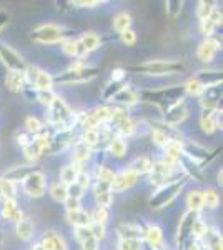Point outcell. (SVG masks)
<instances>
[{
  "instance_id": "obj_42",
  "label": "cell",
  "mask_w": 223,
  "mask_h": 250,
  "mask_svg": "<svg viewBox=\"0 0 223 250\" xmlns=\"http://www.w3.org/2000/svg\"><path fill=\"white\" fill-rule=\"evenodd\" d=\"M213 3L212 2H198V7H197V17L198 20H205L210 17V14L213 12Z\"/></svg>"
},
{
  "instance_id": "obj_44",
  "label": "cell",
  "mask_w": 223,
  "mask_h": 250,
  "mask_svg": "<svg viewBox=\"0 0 223 250\" xmlns=\"http://www.w3.org/2000/svg\"><path fill=\"white\" fill-rule=\"evenodd\" d=\"M182 9H183V2H180V0H170V2H167V14L172 19H177L180 15Z\"/></svg>"
},
{
  "instance_id": "obj_17",
  "label": "cell",
  "mask_w": 223,
  "mask_h": 250,
  "mask_svg": "<svg viewBox=\"0 0 223 250\" xmlns=\"http://www.w3.org/2000/svg\"><path fill=\"white\" fill-rule=\"evenodd\" d=\"M23 217V212L20 210L17 200H10V199H3L2 204V219L9 220V222H17Z\"/></svg>"
},
{
  "instance_id": "obj_36",
  "label": "cell",
  "mask_w": 223,
  "mask_h": 250,
  "mask_svg": "<svg viewBox=\"0 0 223 250\" xmlns=\"http://www.w3.org/2000/svg\"><path fill=\"white\" fill-rule=\"evenodd\" d=\"M0 188H2L3 199L17 200V188H15V182H10L7 179H0Z\"/></svg>"
},
{
  "instance_id": "obj_56",
  "label": "cell",
  "mask_w": 223,
  "mask_h": 250,
  "mask_svg": "<svg viewBox=\"0 0 223 250\" xmlns=\"http://www.w3.org/2000/svg\"><path fill=\"white\" fill-rule=\"evenodd\" d=\"M74 5H80V9H93L95 5H100V2H75Z\"/></svg>"
},
{
  "instance_id": "obj_11",
  "label": "cell",
  "mask_w": 223,
  "mask_h": 250,
  "mask_svg": "<svg viewBox=\"0 0 223 250\" xmlns=\"http://www.w3.org/2000/svg\"><path fill=\"white\" fill-rule=\"evenodd\" d=\"M186 117H188V110H186L185 102H183V99H182V100H178V102L173 104V105L165 112L163 122L167 124L168 127H175V125H180L182 122H183Z\"/></svg>"
},
{
  "instance_id": "obj_24",
  "label": "cell",
  "mask_w": 223,
  "mask_h": 250,
  "mask_svg": "<svg viewBox=\"0 0 223 250\" xmlns=\"http://www.w3.org/2000/svg\"><path fill=\"white\" fill-rule=\"evenodd\" d=\"M80 43H82L83 48L87 50V54H90V52H95L100 48V37L92 30L83 32L82 37H80Z\"/></svg>"
},
{
  "instance_id": "obj_40",
  "label": "cell",
  "mask_w": 223,
  "mask_h": 250,
  "mask_svg": "<svg viewBox=\"0 0 223 250\" xmlns=\"http://www.w3.org/2000/svg\"><path fill=\"white\" fill-rule=\"evenodd\" d=\"M42 122L37 119V117H27L25 120V132L28 135H37L39 132H42Z\"/></svg>"
},
{
  "instance_id": "obj_38",
  "label": "cell",
  "mask_w": 223,
  "mask_h": 250,
  "mask_svg": "<svg viewBox=\"0 0 223 250\" xmlns=\"http://www.w3.org/2000/svg\"><path fill=\"white\" fill-rule=\"evenodd\" d=\"M108 219H110V208L107 207H97L95 212L92 213V222L100 225H107Z\"/></svg>"
},
{
  "instance_id": "obj_35",
  "label": "cell",
  "mask_w": 223,
  "mask_h": 250,
  "mask_svg": "<svg viewBox=\"0 0 223 250\" xmlns=\"http://www.w3.org/2000/svg\"><path fill=\"white\" fill-rule=\"evenodd\" d=\"M95 177L99 182H103L108 185H112L113 180H115V173H113V170H110L108 167H105V165H99V167H97Z\"/></svg>"
},
{
  "instance_id": "obj_21",
  "label": "cell",
  "mask_w": 223,
  "mask_h": 250,
  "mask_svg": "<svg viewBox=\"0 0 223 250\" xmlns=\"http://www.w3.org/2000/svg\"><path fill=\"white\" fill-rule=\"evenodd\" d=\"M35 168L32 165H17V167H12L10 170H7L3 173V179L10 180V182H19V180H23L27 175H30Z\"/></svg>"
},
{
  "instance_id": "obj_31",
  "label": "cell",
  "mask_w": 223,
  "mask_h": 250,
  "mask_svg": "<svg viewBox=\"0 0 223 250\" xmlns=\"http://www.w3.org/2000/svg\"><path fill=\"white\" fill-rule=\"evenodd\" d=\"M50 197L55 200V202H59V204H63L67 200V197H68V193H67V187L63 185L62 182H55V184H52V187H50Z\"/></svg>"
},
{
  "instance_id": "obj_29",
  "label": "cell",
  "mask_w": 223,
  "mask_h": 250,
  "mask_svg": "<svg viewBox=\"0 0 223 250\" xmlns=\"http://www.w3.org/2000/svg\"><path fill=\"white\" fill-rule=\"evenodd\" d=\"M186 205H188L190 212L198 213L203 208V204H202V192L200 190H190L188 195H186Z\"/></svg>"
},
{
  "instance_id": "obj_47",
  "label": "cell",
  "mask_w": 223,
  "mask_h": 250,
  "mask_svg": "<svg viewBox=\"0 0 223 250\" xmlns=\"http://www.w3.org/2000/svg\"><path fill=\"white\" fill-rule=\"evenodd\" d=\"M75 239H77V242L79 244H82V242H85L87 239H90V237H93L92 235V230H90V225L88 227H75Z\"/></svg>"
},
{
  "instance_id": "obj_10",
  "label": "cell",
  "mask_w": 223,
  "mask_h": 250,
  "mask_svg": "<svg viewBox=\"0 0 223 250\" xmlns=\"http://www.w3.org/2000/svg\"><path fill=\"white\" fill-rule=\"evenodd\" d=\"M218 50H220V42L213 37H208L198 45L197 57L202 63H212Z\"/></svg>"
},
{
  "instance_id": "obj_53",
  "label": "cell",
  "mask_w": 223,
  "mask_h": 250,
  "mask_svg": "<svg viewBox=\"0 0 223 250\" xmlns=\"http://www.w3.org/2000/svg\"><path fill=\"white\" fill-rule=\"evenodd\" d=\"M125 75H127V72H125L123 68H113L112 75H110V80H112V82L122 83V80L125 79Z\"/></svg>"
},
{
  "instance_id": "obj_48",
  "label": "cell",
  "mask_w": 223,
  "mask_h": 250,
  "mask_svg": "<svg viewBox=\"0 0 223 250\" xmlns=\"http://www.w3.org/2000/svg\"><path fill=\"white\" fill-rule=\"evenodd\" d=\"M215 29H217V25H215V23H213L210 19L200 20V30H202V34H203L206 39L212 37L213 32H215Z\"/></svg>"
},
{
  "instance_id": "obj_55",
  "label": "cell",
  "mask_w": 223,
  "mask_h": 250,
  "mask_svg": "<svg viewBox=\"0 0 223 250\" xmlns=\"http://www.w3.org/2000/svg\"><path fill=\"white\" fill-rule=\"evenodd\" d=\"M63 205H65L67 212H72V210H79L80 208V200L77 199H72V197H67V200L63 202Z\"/></svg>"
},
{
  "instance_id": "obj_26",
  "label": "cell",
  "mask_w": 223,
  "mask_h": 250,
  "mask_svg": "<svg viewBox=\"0 0 223 250\" xmlns=\"http://www.w3.org/2000/svg\"><path fill=\"white\" fill-rule=\"evenodd\" d=\"M202 204H203V208H206V210H215L220 205V195L213 188H206V190L202 192Z\"/></svg>"
},
{
  "instance_id": "obj_33",
  "label": "cell",
  "mask_w": 223,
  "mask_h": 250,
  "mask_svg": "<svg viewBox=\"0 0 223 250\" xmlns=\"http://www.w3.org/2000/svg\"><path fill=\"white\" fill-rule=\"evenodd\" d=\"M75 179H77V168L74 165H65V167H62V170H60V182L65 185V187L75 184Z\"/></svg>"
},
{
  "instance_id": "obj_41",
  "label": "cell",
  "mask_w": 223,
  "mask_h": 250,
  "mask_svg": "<svg viewBox=\"0 0 223 250\" xmlns=\"http://www.w3.org/2000/svg\"><path fill=\"white\" fill-rule=\"evenodd\" d=\"M95 199H97V204H99V207L110 208V205L113 204V193H112V190L95 192Z\"/></svg>"
},
{
  "instance_id": "obj_54",
  "label": "cell",
  "mask_w": 223,
  "mask_h": 250,
  "mask_svg": "<svg viewBox=\"0 0 223 250\" xmlns=\"http://www.w3.org/2000/svg\"><path fill=\"white\" fill-rule=\"evenodd\" d=\"M80 245H82V250H99V240L95 237H90V239L82 242Z\"/></svg>"
},
{
  "instance_id": "obj_51",
  "label": "cell",
  "mask_w": 223,
  "mask_h": 250,
  "mask_svg": "<svg viewBox=\"0 0 223 250\" xmlns=\"http://www.w3.org/2000/svg\"><path fill=\"white\" fill-rule=\"evenodd\" d=\"M83 190H85V188L80 187L79 184H72V185H68V187H67L68 197H72V199H77V200H80L83 197Z\"/></svg>"
},
{
  "instance_id": "obj_2",
  "label": "cell",
  "mask_w": 223,
  "mask_h": 250,
  "mask_svg": "<svg viewBox=\"0 0 223 250\" xmlns=\"http://www.w3.org/2000/svg\"><path fill=\"white\" fill-rule=\"evenodd\" d=\"M133 70L142 72L143 75H152V77H162V75H173L183 70V65L177 60H148L135 67Z\"/></svg>"
},
{
  "instance_id": "obj_19",
  "label": "cell",
  "mask_w": 223,
  "mask_h": 250,
  "mask_svg": "<svg viewBox=\"0 0 223 250\" xmlns=\"http://www.w3.org/2000/svg\"><path fill=\"white\" fill-rule=\"evenodd\" d=\"M117 233H119L120 239H142L143 229L139 224H133V222H123V224H119Z\"/></svg>"
},
{
  "instance_id": "obj_4",
  "label": "cell",
  "mask_w": 223,
  "mask_h": 250,
  "mask_svg": "<svg viewBox=\"0 0 223 250\" xmlns=\"http://www.w3.org/2000/svg\"><path fill=\"white\" fill-rule=\"evenodd\" d=\"M22 188L23 193L30 199H42L45 195V188H47V180H45V173L40 170H34L30 175H27L22 180Z\"/></svg>"
},
{
  "instance_id": "obj_22",
  "label": "cell",
  "mask_w": 223,
  "mask_h": 250,
  "mask_svg": "<svg viewBox=\"0 0 223 250\" xmlns=\"http://www.w3.org/2000/svg\"><path fill=\"white\" fill-rule=\"evenodd\" d=\"M67 220L74 227H88L92 224V215L88 212L82 210V208H79V210L67 212Z\"/></svg>"
},
{
  "instance_id": "obj_9",
  "label": "cell",
  "mask_w": 223,
  "mask_h": 250,
  "mask_svg": "<svg viewBox=\"0 0 223 250\" xmlns=\"http://www.w3.org/2000/svg\"><path fill=\"white\" fill-rule=\"evenodd\" d=\"M200 127L205 134H213L215 130L222 128V115L217 108H203L200 115Z\"/></svg>"
},
{
  "instance_id": "obj_34",
  "label": "cell",
  "mask_w": 223,
  "mask_h": 250,
  "mask_svg": "<svg viewBox=\"0 0 223 250\" xmlns=\"http://www.w3.org/2000/svg\"><path fill=\"white\" fill-rule=\"evenodd\" d=\"M183 92H186V94L192 95V97H202V95H203V92H205V87L202 85V83L198 82L195 77H192L183 85Z\"/></svg>"
},
{
  "instance_id": "obj_45",
  "label": "cell",
  "mask_w": 223,
  "mask_h": 250,
  "mask_svg": "<svg viewBox=\"0 0 223 250\" xmlns=\"http://www.w3.org/2000/svg\"><path fill=\"white\" fill-rule=\"evenodd\" d=\"M120 40L125 47H132V45H135V42H137V34L132 29H128L120 34Z\"/></svg>"
},
{
  "instance_id": "obj_39",
  "label": "cell",
  "mask_w": 223,
  "mask_h": 250,
  "mask_svg": "<svg viewBox=\"0 0 223 250\" xmlns=\"http://www.w3.org/2000/svg\"><path fill=\"white\" fill-rule=\"evenodd\" d=\"M23 154H25L27 160H30V162H37L40 157H42V148H40L39 145L32 140V144L23 148Z\"/></svg>"
},
{
  "instance_id": "obj_12",
  "label": "cell",
  "mask_w": 223,
  "mask_h": 250,
  "mask_svg": "<svg viewBox=\"0 0 223 250\" xmlns=\"http://www.w3.org/2000/svg\"><path fill=\"white\" fill-rule=\"evenodd\" d=\"M198 213L195 212H186L183 213V217L180 219V224H178V230H177V244L178 245H183L186 240L192 237V229L193 224H195Z\"/></svg>"
},
{
  "instance_id": "obj_15",
  "label": "cell",
  "mask_w": 223,
  "mask_h": 250,
  "mask_svg": "<svg viewBox=\"0 0 223 250\" xmlns=\"http://www.w3.org/2000/svg\"><path fill=\"white\" fill-rule=\"evenodd\" d=\"M40 245L43 247V250H68L65 239H63L59 232H54V230H48L43 233L42 240H40Z\"/></svg>"
},
{
  "instance_id": "obj_37",
  "label": "cell",
  "mask_w": 223,
  "mask_h": 250,
  "mask_svg": "<svg viewBox=\"0 0 223 250\" xmlns=\"http://www.w3.org/2000/svg\"><path fill=\"white\" fill-rule=\"evenodd\" d=\"M145 244L142 239H120L117 249L119 250H143Z\"/></svg>"
},
{
  "instance_id": "obj_43",
  "label": "cell",
  "mask_w": 223,
  "mask_h": 250,
  "mask_svg": "<svg viewBox=\"0 0 223 250\" xmlns=\"http://www.w3.org/2000/svg\"><path fill=\"white\" fill-rule=\"evenodd\" d=\"M77 47H79V42L74 39L62 40V52L67 55V57H77Z\"/></svg>"
},
{
  "instance_id": "obj_49",
  "label": "cell",
  "mask_w": 223,
  "mask_h": 250,
  "mask_svg": "<svg viewBox=\"0 0 223 250\" xmlns=\"http://www.w3.org/2000/svg\"><path fill=\"white\" fill-rule=\"evenodd\" d=\"M90 230H92V235L95 237L97 240H103L105 237H107V229H105V225H100V224H95V222H92L90 224Z\"/></svg>"
},
{
  "instance_id": "obj_5",
  "label": "cell",
  "mask_w": 223,
  "mask_h": 250,
  "mask_svg": "<svg viewBox=\"0 0 223 250\" xmlns=\"http://www.w3.org/2000/svg\"><path fill=\"white\" fill-rule=\"evenodd\" d=\"M97 77V68L92 67H80V68H68L67 72H63V75L54 79V82L63 83V85H77V83H83L88 80Z\"/></svg>"
},
{
  "instance_id": "obj_8",
  "label": "cell",
  "mask_w": 223,
  "mask_h": 250,
  "mask_svg": "<svg viewBox=\"0 0 223 250\" xmlns=\"http://www.w3.org/2000/svg\"><path fill=\"white\" fill-rule=\"evenodd\" d=\"M173 172V167L168 165L167 162L160 160V162H153L152 170H150V182H152L155 187H162V185L167 184V180L170 179Z\"/></svg>"
},
{
  "instance_id": "obj_14",
  "label": "cell",
  "mask_w": 223,
  "mask_h": 250,
  "mask_svg": "<svg viewBox=\"0 0 223 250\" xmlns=\"http://www.w3.org/2000/svg\"><path fill=\"white\" fill-rule=\"evenodd\" d=\"M182 144L180 140L173 139L163 147V162H167L168 165L175 167V165L180 162L182 157H183V150H182Z\"/></svg>"
},
{
  "instance_id": "obj_13",
  "label": "cell",
  "mask_w": 223,
  "mask_h": 250,
  "mask_svg": "<svg viewBox=\"0 0 223 250\" xmlns=\"http://www.w3.org/2000/svg\"><path fill=\"white\" fill-rule=\"evenodd\" d=\"M113 102L119 104L122 107H130L140 102V94L130 85H123L117 92V95L113 97Z\"/></svg>"
},
{
  "instance_id": "obj_30",
  "label": "cell",
  "mask_w": 223,
  "mask_h": 250,
  "mask_svg": "<svg viewBox=\"0 0 223 250\" xmlns=\"http://www.w3.org/2000/svg\"><path fill=\"white\" fill-rule=\"evenodd\" d=\"M99 139H100L99 128H88V130H83L82 137H80V142L85 144L92 150L93 147H97V145H99Z\"/></svg>"
},
{
  "instance_id": "obj_57",
  "label": "cell",
  "mask_w": 223,
  "mask_h": 250,
  "mask_svg": "<svg viewBox=\"0 0 223 250\" xmlns=\"http://www.w3.org/2000/svg\"><path fill=\"white\" fill-rule=\"evenodd\" d=\"M0 197H2V188H0Z\"/></svg>"
},
{
  "instance_id": "obj_27",
  "label": "cell",
  "mask_w": 223,
  "mask_h": 250,
  "mask_svg": "<svg viewBox=\"0 0 223 250\" xmlns=\"http://www.w3.org/2000/svg\"><path fill=\"white\" fill-rule=\"evenodd\" d=\"M112 25H113V29H115V32H119V34L128 30L132 25V15L128 14V12H120V14H117L115 17H113Z\"/></svg>"
},
{
  "instance_id": "obj_20",
  "label": "cell",
  "mask_w": 223,
  "mask_h": 250,
  "mask_svg": "<svg viewBox=\"0 0 223 250\" xmlns=\"http://www.w3.org/2000/svg\"><path fill=\"white\" fill-rule=\"evenodd\" d=\"M15 232H17V237L20 240H23V242L30 240L32 237L35 235V225H34V222H32L30 217L23 215L22 219L15 224Z\"/></svg>"
},
{
  "instance_id": "obj_18",
  "label": "cell",
  "mask_w": 223,
  "mask_h": 250,
  "mask_svg": "<svg viewBox=\"0 0 223 250\" xmlns=\"http://www.w3.org/2000/svg\"><path fill=\"white\" fill-rule=\"evenodd\" d=\"M25 85H27V80H25V74H23V72H9V74H7L5 87L12 94H20Z\"/></svg>"
},
{
  "instance_id": "obj_7",
  "label": "cell",
  "mask_w": 223,
  "mask_h": 250,
  "mask_svg": "<svg viewBox=\"0 0 223 250\" xmlns=\"http://www.w3.org/2000/svg\"><path fill=\"white\" fill-rule=\"evenodd\" d=\"M139 173H135L133 170H130V168H127V170L120 172V173H115V180H113V184L110 185V190L112 193L117 192H125L127 188L133 187V185H137V182H139Z\"/></svg>"
},
{
  "instance_id": "obj_50",
  "label": "cell",
  "mask_w": 223,
  "mask_h": 250,
  "mask_svg": "<svg viewBox=\"0 0 223 250\" xmlns=\"http://www.w3.org/2000/svg\"><path fill=\"white\" fill-rule=\"evenodd\" d=\"M90 173L87 170H79L77 172V179H75V184H79L82 188H87L88 185H90Z\"/></svg>"
},
{
  "instance_id": "obj_28",
  "label": "cell",
  "mask_w": 223,
  "mask_h": 250,
  "mask_svg": "<svg viewBox=\"0 0 223 250\" xmlns=\"http://www.w3.org/2000/svg\"><path fill=\"white\" fill-rule=\"evenodd\" d=\"M34 85H35V90H37V92L52 90V85H54V77H52L47 70H39Z\"/></svg>"
},
{
  "instance_id": "obj_3",
  "label": "cell",
  "mask_w": 223,
  "mask_h": 250,
  "mask_svg": "<svg viewBox=\"0 0 223 250\" xmlns=\"http://www.w3.org/2000/svg\"><path fill=\"white\" fill-rule=\"evenodd\" d=\"M30 37L39 43L52 45V43L62 42L63 40V27L57 25V23H42L37 29L32 30Z\"/></svg>"
},
{
  "instance_id": "obj_32",
  "label": "cell",
  "mask_w": 223,
  "mask_h": 250,
  "mask_svg": "<svg viewBox=\"0 0 223 250\" xmlns=\"http://www.w3.org/2000/svg\"><path fill=\"white\" fill-rule=\"evenodd\" d=\"M110 114H112V108L107 107V105H99V107H95L92 110L93 119L97 120V124H99V125L107 124L108 119H110Z\"/></svg>"
},
{
  "instance_id": "obj_23",
  "label": "cell",
  "mask_w": 223,
  "mask_h": 250,
  "mask_svg": "<svg viewBox=\"0 0 223 250\" xmlns=\"http://www.w3.org/2000/svg\"><path fill=\"white\" fill-rule=\"evenodd\" d=\"M152 165H153V160L150 159V157L139 155V157L133 159V162L128 165V168L133 170L135 173H139V175H142V173H148L150 170H152Z\"/></svg>"
},
{
  "instance_id": "obj_25",
  "label": "cell",
  "mask_w": 223,
  "mask_h": 250,
  "mask_svg": "<svg viewBox=\"0 0 223 250\" xmlns=\"http://www.w3.org/2000/svg\"><path fill=\"white\" fill-rule=\"evenodd\" d=\"M107 148H108V152L115 157V159H123V157L127 155V150H128L127 142H125L122 137H113Z\"/></svg>"
},
{
  "instance_id": "obj_52",
  "label": "cell",
  "mask_w": 223,
  "mask_h": 250,
  "mask_svg": "<svg viewBox=\"0 0 223 250\" xmlns=\"http://www.w3.org/2000/svg\"><path fill=\"white\" fill-rule=\"evenodd\" d=\"M15 140H17V145H20L22 148H25V147H28V145L32 144V139H30V135H28L27 132L17 134V135H15Z\"/></svg>"
},
{
  "instance_id": "obj_6",
  "label": "cell",
  "mask_w": 223,
  "mask_h": 250,
  "mask_svg": "<svg viewBox=\"0 0 223 250\" xmlns=\"http://www.w3.org/2000/svg\"><path fill=\"white\" fill-rule=\"evenodd\" d=\"M0 62L9 68V72H25L27 68V63L22 55L3 42H0Z\"/></svg>"
},
{
  "instance_id": "obj_1",
  "label": "cell",
  "mask_w": 223,
  "mask_h": 250,
  "mask_svg": "<svg viewBox=\"0 0 223 250\" xmlns=\"http://www.w3.org/2000/svg\"><path fill=\"white\" fill-rule=\"evenodd\" d=\"M186 180H172V182L162 185L158 187V190L153 193L148 199V205L153 210H158V208H163L165 205H170L173 200L177 199V195L182 192V188L185 187Z\"/></svg>"
},
{
  "instance_id": "obj_46",
  "label": "cell",
  "mask_w": 223,
  "mask_h": 250,
  "mask_svg": "<svg viewBox=\"0 0 223 250\" xmlns=\"http://www.w3.org/2000/svg\"><path fill=\"white\" fill-rule=\"evenodd\" d=\"M55 94L52 90H43V92H39L37 94V100L42 105H45V107H50L52 105V102L55 100Z\"/></svg>"
},
{
  "instance_id": "obj_16",
  "label": "cell",
  "mask_w": 223,
  "mask_h": 250,
  "mask_svg": "<svg viewBox=\"0 0 223 250\" xmlns=\"http://www.w3.org/2000/svg\"><path fill=\"white\" fill-rule=\"evenodd\" d=\"M143 239L148 244L150 249L153 250L163 249V230L158 225H148L143 230Z\"/></svg>"
}]
</instances>
